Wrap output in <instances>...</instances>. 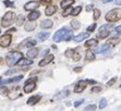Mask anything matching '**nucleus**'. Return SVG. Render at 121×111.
Wrapping results in <instances>:
<instances>
[{
	"instance_id": "obj_1",
	"label": "nucleus",
	"mask_w": 121,
	"mask_h": 111,
	"mask_svg": "<svg viewBox=\"0 0 121 111\" xmlns=\"http://www.w3.org/2000/svg\"><path fill=\"white\" fill-rule=\"evenodd\" d=\"M23 58V55L21 51H10L6 57V62L8 64V67H13L19 62L20 59Z\"/></svg>"
},
{
	"instance_id": "obj_2",
	"label": "nucleus",
	"mask_w": 121,
	"mask_h": 111,
	"mask_svg": "<svg viewBox=\"0 0 121 111\" xmlns=\"http://www.w3.org/2000/svg\"><path fill=\"white\" fill-rule=\"evenodd\" d=\"M121 17V9L117 8V9H112L110 10L107 14H106V20L108 22H117L119 21Z\"/></svg>"
},
{
	"instance_id": "obj_3",
	"label": "nucleus",
	"mask_w": 121,
	"mask_h": 111,
	"mask_svg": "<svg viewBox=\"0 0 121 111\" xmlns=\"http://www.w3.org/2000/svg\"><path fill=\"white\" fill-rule=\"evenodd\" d=\"M15 20V14L12 11H8L6 12V14L3 15L2 20H1V25L2 27H9L10 25H12V23Z\"/></svg>"
},
{
	"instance_id": "obj_4",
	"label": "nucleus",
	"mask_w": 121,
	"mask_h": 111,
	"mask_svg": "<svg viewBox=\"0 0 121 111\" xmlns=\"http://www.w3.org/2000/svg\"><path fill=\"white\" fill-rule=\"evenodd\" d=\"M69 32H70V31H69L67 27L60 28L59 31L55 33V35H54V40H55L56 43H59V42H61V40H63V39H65V35H67Z\"/></svg>"
},
{
	"instance_id": "obj_5",
	"label": "nucleus",
	"mask_w": 121,
	"mask_h": 111,
	"mask_svg": "<svg viewBox=\"0 0 121 111\" xmlns=\"http://www.w3.org/2000/svg\"><path fill=\"white\" fill-rule=\"evenodd\" d=\"M11 40H12V36L10 34H4L3 36L0 37V46L3 48L9 47L10 44H11Z\"/></svg>"
},
{
	"instance_id": "obj_6",
	"label": "nucleus",
	"mask_w": 121,
	"mask_h": 111,
	"mask_svg": "<svg viewBox=\"0 0 121 111\" xmlns=\"http://www.w3.org/2000/svg\"><path fill=\"white\" fill-rule=\"evenodd\" d=\"M38 7H39V2L38 1H30V2H27L24 6V9H25L26 11H34Z\"/></svg>"
},
{
	"instance_id": "obj_7",
	"label": "nucleus",
	"mask_w": 121,
	"mask_h": 111,
	"mask_svg": "<svg viewBox=\"0 0 121 111\" xmlns=\"http://www.w3.org/2000/svg\"><path fill=\"white\" fill-rule=\"evenodd\" d=\"M85 88H86V83H85V81H80V82L76 83L75 86H74V93H82Z\"/></svg>"
},
{
	"instance_id": "obj_8",
	"label": "nucleus",
	"mask_w": 121,
	"mask_h": 111,
	"mask_svg": "<svg viewBox=\"0 0 121 111\" xmlns=\"http://www.w3.org/2000/svg\"><path fill=\"white\" fill-rule=\"evenodd\" d=\"M36 88V83L35 82H30V83H26L25 85H24V93H26V94H30V93H32L34 90V89Z\"/></svg>"
},
{
	"instance_id": "obj_9",
	"label": "nucleus",
	"mask_w": 121,
	"mask_h": 111,
	"mask_svg": "<svg viewBox=\"0 0 121 111\" xmlns=\"http://www.w3.org/2000/svg\"><path fill=\"white\" fill-rule=\"evenodd\" d=\"M38 53H39V51H38L37 48H30V50L26 52V56H27V59H31L32 60V59L36 58L37 56H38Z\"/></svg>"
},
{
	"instance_id": "obj_10",
	"label": "nucleus",
	"mask_w": 121,
	"mask_h": 111,
	"mask_svg": "<svg viewBox=\"0 0 121 111\" xmlns=\"http://www.w3.org/2000/svg\"><path fill=\"white\" fill-rule=\"evenodd\" d=\"M54 58H55L54 55H48L47 57H45L43 60H40L39 63H38V65H39V67H44V65H46V64L50 63V62L54 60Z\"/></svg>"
},
{
	"instance_id": "obj_11",
	"label": "nucleus",
	"mask_w": 121,
	"mask_h": 111,
	"mask_svg": "<svg viewBox=\"0 0 121 111\" xmlns=\"http://www.w3.org/2000/svg\"><path fill=\"white\" fill-rule=\"evenodd\" d=\"M56 12H57V6H52V4L48 6L47 8H46V10H45V14L47 15V17H51V15H54Z\"/></svg>"
},
{
	"instance_id": "obj_12",
	"label": "nucleus",
	"mask_w": 121,
	"mask_h": 111,
	"mask_svg": "<svg viewBox=\"0 0 121 111\" xmlns=\"http://www.w3.org/2000/svg\"><path fill=\"white\" fill-rule=\"evenodd\" d=\"M36 28V23L35 21H28L26 24H24V30L26 32H32Z\"/></svg>"
},
{
	"instance_id": "obj_13",
	"label": "nucleus",
	"mask_w": 121,
	"mask_h": 111,
	"mask_svg": "<svg viewBox=\"0 0 121 111\" xmlns=\"http://www.w3.org/2000/svg\"><path fill=\"white\" fill-rule=\"evenodd\" d=\"M39 17H40V12L34 10V11L30 12V14L27 15V19H28V21H36Z\"/></svg>"
},
{
	"instance_id": "obj_14",
	"label": "nucleus",
	"mask_w": 121,
	"mask_h": 111,
	"mask_svg": "<svg viewBox=\"0 0 121 111\" xmlns=\"http://www.w3.org/2000/svg\"><path fill=\"white\" fill-rule=\"evenodd\" d=\"M40 100V96H38V95H35V96H32V97H30L27 99V105H31V106H34L36 105L38 101Z\"/></svg>"
},
{
	"instance_id": "obj_15",
	"label": "nucleus",
	"mask_w": 121,
	"mask_h": 111,
	"mask_svg": "<svg viewBox=\"0 0 121 111\" xmlns=\"http://www.w3.org/2000/svg\"><path fill=\"white\" fill-rule=\"evenodd\" d=\"M33 63V60H31V59H20L19 60V62H17V65L19 67H25V65H31V64Z\"/></svg>"
},
{
	"instance_id": "obj_16",
	"label": "nucleus",
	"mask_w": 121,
	"mask_h": 111,
	"mask_svg": "<svg viewBox=\"0 0 121 111\" xmlns=\"http://www.w3.org/2000/svg\"><path fill=\"white\" fill-rule=\"evenodd\" d=\"M54 25V22L51 20H44L40 23V27L42 28H51Z\"/></svg>"
},
{
	"instance_id": "obj_17",
	"label": "nucleus",
	"mask_w": 121,
	"mask_h": 111,
	"mask_svg": "<svg viewBox=\"0 0 121 111\" xmlns=\"http://www.w3.org/2000/svg\"><path fill=\"white\" fill-rule=\"evenodd\" d=\"M88 36H90V33H81V34H79V35H76L75 37H73V40L79 43V42H82L83 39L87 38Z\"/></svg>"
},
{
	"instance_id": "obj_18",
	"label": "nucleus",
	"mask_w": 121,
	"mask_h": 111,
	"mask_svg": "<svg viewBox=\"0 0 121 111\" xmlns=\"http://www.w3.org/2000/svg\"><path fill=\"white\" fill-rule=\"evenodd\" d=\"M108 49H109V45L108 44L101 45V46H99V48H97V49L94 51V53H104V52H106Z\"/></svg>"
},
{
	"instance_id": "obj_19",
	"label": "nucleus",
	"mask_w": 121,
	"mask_h": 111,
	"mask_svg": "<svg viewBox=\"0 0 121 111\" xmlns=\"http://www.w3.org/2000/svg\"><path fill=\"white\" fill-rule=\"evenodd\" d=\"M74 2H75V0H62L61 3H60V7L65 9V8H68V7H71Z\"/></svg>"
},
{
	"instance_id": "obj_20",
	"label": "nucleus",
	"mask_w": 121,
	"mask_h": 111,
	"mask_svg": "<svg viewBox=\"0 0 121 111\" xmlns=\"http://www.w3.org/2000/svg\"><path fill=\"white\" fill-rule=\"evenodd\" d=\"M85 59H86L87 61H93V60H95V53H94L92 50H86V52H85Z\"/></svg>"
},
{
	"instance_id": "obj_21",
	"label": "nucleus",
	"mask_w": 121,
	"mask_h": 111,
	"mask_svg": "<svg viewBox=\"0 0 121 111\" xmlns=\"http://www.w3.org/2000/svg\"><path fill=\"white\" fill-rule=\"evenodd\" d=\"M49 36H50V33H47V32H42V33H39L38 35H37V37H38V40H40V42H44V40H46V39H47Z\"/></svg>"
},
{
	"instance_id": "obj_22",
	"label": "nucleus",
	"mask_w": 121,
	"mask_h": 111,
	"mask_svg": "<svg viewBox=\"0 0 121 111\" xmlns=\"http://www.w3.org/2000/svg\"><path fill=\"white\" fill-rule=\"evenodd\" d=\"M23 78V75H19V76H17V77H12V78H8V80L3 81L2 82V85L3 84H8V83H12V82H19V81H21Z\"/></svg>"
},
{
	"instance_id": "obj_23",
	"label": "nucleus",
	"mask_w": 121,
	"mask_h": 111,
	"mask_svg": "<svg viewBox=\"0 0 121 111\" xmlns=\"http://www.w3.org/2000/svg\"><path fill=\"white\" fill-rule=\"evenodd\" d=\"M80 49L81 48H76V50H74L73 55H72V59H73V61H79L80 59H81V52H80Z\"/></svg>"
},
{
	"instance_id": "obj_24",
	"label": "nucleus",
	"mask_w": 121,
	"mask_h": 111,
	"mask_svg": "<svg viewBox=\"0 0 121 111\" xmlns=\"http://www.w3.org/2000/svg\"><path fill=\"white\" fill-rule=\"evenodd\" d=\"M97 44H98L97 39L92 38V39H88L87 42L85 43V47H95V46H97Z\"/></svg>"
},
{
	"instance_id": "obj_25",
	"label": "nucleus",
	"mask_w": 121,
	"mask_h": 111,
	"mask_svg": "<svg viewBox=\"0 0 121 111\" xmlns=\"http://www.w3.org/2000/svg\"><path fill=\"white\" fill-rule=\"evenodd\" d=\"M110 35V32L107 31V30H105V31H101L98 33V35H97V38L99 39H104V38H107L108 36Z\"/></svg>"
},
{
	"instance_id": "obj_26",
	"label": "nucleus",
	"mask_w": 121,
	"mask_h": 111,
	"mask_svg": "<svg viewBox=\"0 0 121 111\" xmlns=\"http://www.w3.org/2000/svg\"><path fill=\"white\" fill-rule=\"evenodd\" d=\"M81 11H82V7H81V6L75 7V8L72 9V11H71V15H73V17H76V15H79Z\"/></svg>"
},
{
	"instance_id": "obj_27",
	"label": "nucleus",
	"mask_w": 121,
	"mask_h": 111,
	"mask_svg": "<svg viewBox=\"0 0 121 111\" xmlns=\"http://www.w3.org/2000/svg\"><path fill=\"white\" fill-rule=\"evenodd\" d=\"M71 26H72L73 30H79V28L81 27V24H80V22L78 20H72V21H71Z\"/></svg>"
},
{
	"instance_id": "obj_28",
	"label": "nucleus",
	"mask_w": 121,
	"mask_h": 111,
	"mask_svg": "<svg viewBox=\"0 0 121 111\" xmlns=\"http://www.w3.org/2000/svg\"><path fill=\"white\" fill-rule=\"evenodd\" d=\"M24 15L23 14H20V15H17V26H21V25H23L24 24Z\"/></svg>"
},
{
	"instance_id": "obj_29",
	"label": "nucleus",
	"mask_w": 121,
	"mask_h": 111,
	"mask_svg": "<svg viewBox=\"0 0 121 111\" xmlns=\"http://www.w3.org/2000/svg\"><path fill=\"white\" fill-rule=\"evenodd\" d=\"M69 90H65V92H61L60 93V95H57L56 96V98L57 99H61V98H63V97H67L68 95H69Z\"/></svg>"
},
{
	"instance_id": "obj_30",
	"label": "nucleus",
	"mask_w": 121,
	"mask_h": 111,
	"mask_svg": "<svg viewBox=\"0 0 121 111\" xmlns=\"http://www.w3.org/2000/svg\"><path fill=\"white\" fill-rule=\"evenodd\" d=\"M108 44H110L111 46H116L119 44V38H110L108 39Z\"/></svg>"
},
{
	"instance_id": "obj_31",
	"label": "nucleus",
	"mask_w": 121,
	"mask_h": 111,
	"mask_svg": "<svg viewBox=\"0 0 121 111\" xmlns=\"http://www.w3.org/2000/svg\"><path fill=\"white\" fill-rule=\"evenodd\" d=\"M107 106V100L105 99V98H103V99H100V101H99V109H104L105 107Z\"/></svg>"
},
{
	"instance_id": "obj_32",
	"label": "nucleus",
	"mask_w": 121,
	"mask_h": 111,
	"mask_svg": "<svg viewBox=\"0 0 121 111\" xmlns=\"http://www.w3.org/2000/svg\"><path fill=\"white\" fill-rule=\"evenodd\" d=\"M94 20H98L100 17V11H99V9H94Z\"/></svg>"
},
{
	"instance_id": "obj_33",
	"label": "nucleus",
	"mask_w": 121,
	"mask_h": 111,
	"mask_svg": "<svg viewBox=\"0 0 121 111\" xmlns=\"http://www.w3.org/2000/svg\"><path fill=\"white\" fill-rule=\"evenodd\" d=\"M71 11H72V8L71 7H68V8L65 9V11H63V13H62V17H68L69 14H71Z\"/></svg>"
},
{
	"instance_id": "obj_34",
	"label": "nucleus",
	"mask_w": 121,
	"mask_h": 111,
	"mask_svg": "<svg viewBox=\"0 0 121 111\" xmlns=\"http://www.w3.org/2000/svg\"><path fill=\"white\" fill-rule=\"evenodd\" d=\"M36 43L37 42H35V40H33V39H31V40H25V44H26V46L27 47H33V46H35L36 45Z\"/></svg>"
},
{
	"instance_id": "obj_35",
	"label": "nucleus",
	"mask_w": 121,
	"mask_h": 111,
	"mask_svg": "<svg viewBox=\"0 0 121 111\" xmlns=\"http://www.w3.org/2000/svg\"><path fill=\"white\" fill-rule=\"evenodd\" d=\"M73 52H74L73 49H68L67 51H65V56L67 57V58H72V55H73Z\"/></svg>"
},
{
	"instance_id": "obj_36",
	"label": "nucleus",
	"mask_w": 121,
	"mask_h": 111,
	"mask_svg": "<svg viewBox=\"0 0 121 111\" xmlns=\"http://www.w3.org/2000/svg\"><path fill=\"white\" fill-rule=\"evenodd\" d=\"M3 3H4V6L8 7V8H13V6H14V3L12 2V1H10V0H4Z\"/></svg>"
},
{
	"instance_id": "obj_37",
	"label": "nucleus",
	"mask_w": 121,
	"mask_h": 111,
	"mask_svg": "<svg viewBox=\"0 0 121 111\" xmlns=\"http://www.w3.org/2000/svg\"><path fill=\"white\" fill-rule=\"evenodd\" d=\"M0 93H2L1 95H3V96H8L9 90L7 87H0Z\"/></svg>"
},
{
	"instance_id": "obj_38",
	"label": "nucleus",
	"mask_w": 121,
	"mask_h": 111,
	"mask_svg": "<svg viewBox=\"0 0 121 111\" xmlns=\"http://www.w3.org/2000/svg\"><path fill=\"white\" fill-rule=\"evenodd\" d=\"M96 110V105H90L84 109V111H95Z\"/></svg>"
},
{
	"instance_id": "obj_39",
	"label": "nucleus",
	"mask_w": 121,
	"mask_h": 111,
	"mask_svg": "<svg viewBox=\"0 0 121 111\" xmlns=\"http://www.w3.org/2000/svg\"><path fill=\"white\" fill-rule=\"evenodd\" d=\"M72 36H73V33L70 31L69 33L67 34V35H65V39H63V40H65V42H69V40L72 38Z\"/></svg>"
},
{
	"instance_id": "obj_40",
	"label": "nucleus",
	"mask_w": 121,
	"mask_h": 111,
	"mask_svg": "<svg viewBox=\"0 0 121 111\" xmlns=\"http://www.w3.org/2000/svg\"><path fill=\"white\" fill-rule=\"evenodd\" d=\"M116 81H117V78H116V77H112L110 81H108V82H107V86H112L113 84L116 83Z\"/></svg>"
},
{
	"instance_id": "obj_41",
	"label": "nucleus",
	"mask_w": 121,
	"mask_h": 111,
	"mask_svg": "<svg viewBox=\"0 0 121 111\" xmlns=\"http://www.w3.org/2000/svg\"><path fill=\"white\" fill-rule=\"evenodd\" d=\"M17 72H19V70H17V69H11V70H9V71H7L4 74H6V75H10V74H12V73H17Z\"/></svg>"
},
{
	"instance_id": "obj_42",
	"label": "nucleus",
	"mask_w": 121,
	"mask_h": 111,
	"mask_svg": "<svg viewBox=\"0 0 121 111\" xmlns=\"http://www.w3.org/2000/svg\"><path fill=\"white\" fill-rule=\"evenodd\" d=\"M83 102H84V99H79L78 101H75V102H74V107H75V108H78V107H79V106H81Z\"/></svg>"
},
{
	"instance_id": "obj_43",
	"label": "nucleus",
	"mask_w": 121,
	"mask_h": 111,
	"mask_svg": "<svg viewBox=\"0 0 121 111\" xmlns=\"http://www.w3.org/2000/svg\"><path fill=\"white\" fill-rule=\"evenodd\" d=\"M101 90V88L99 86H95V87H93V88L91 89V92L92 93H99Z\"/></svg>"
},
{
	"instance_id": "obj_44",
	"label": "nucleus",
	"mask_w": 121,
	"mask_h": 111,
	"mask_svg": "<svg viewBox=\"0 0 121 111\" xmlns=\"http://www.w3.org/2000/svg\"><path fill=\"white\" fill-rule=\"evenodd\" d=\"M95 28H96V24H92L87 27V32H94L95 31Z\"/></svg>"
},
{
	"instance_id": "obj_45",
	"label": "nucleus",
	"mask_w": 121,
	"mask_h": 111,
	"mask_svg": "<svg viewBox=\"0 0 121 111\" xmlns=\"http://www.w3.org/2000/svg\"><path fill=\"white\" fill-rule=\"evenodd\" d=\"M85 83H87V84H93V85H95V84H96V81H94V80H90V78H88V80L85 81Z\"/></svg>"
},
{
	"instance_id": "obj_46",
	"label": "nucleus",
	"mask_w": 121,
	"mask_h": 111,
	"mask_svg": "<svg viewBox=\"0 0 121 111\" xmlns=\"http://www.w3.org/2000/svg\"><path fill=\"white\" fill-rule=\"evenodd\" d=\"M73 71L75 73H80V72H82V68L81 67H78V68H75V69H73Z\"/></svg>"
},
{
	"instance_id": "obj_47",
	"label": "nucleus",
	"mask_w": 121,
	"mask_h": 111,
	"mask_svg": "<svg viewBox=\"0 0 121 111\" xmlns=\"http://www.w3.org/2000/svg\"><path fill=\"white\" fill-rule=\"evenodd\" d=\"M93 4H88L87 7H86V11H91V10H92V9H93Z\"/></svg>"
},
{
	"instance_id": "obj_48",
	"label": "nucleus",
	"mask_w": 121,
	"mask_h": 111,
	"mask_svg": "<svg viewBox=\"0 0 121 111\" xmlns=\"http://www.w3.org/2000/svg\"><path fill=\"white\" fill-rule=\"evenodd\" d=\"M15 31H17L15 28H12V30H9V31L7 32V34H10V35H11V34H12V32H15Z\"/></svg>"
},
{
	"instance_id": "obj_49",
	"label": "nucleus",
	"mask_w": 121,
	"mask_h": 111,
	"mask_svg": "<svg viewBox=\"0 0 121 111\" xmlns=\"http://www.w3.org/2000/svg\"><path fill=\"white\" fill-rule=\"evenodd\" d=\"M120 31H121V26H118V27H116V32L118 34H120Z\"/></svg>"
},
{
	"instance_id": "obj_50",
	"label": "nucleus",
	"mask_w": 121,
	"mask_h": 111,
	"mask_svg": "<svg viewBox=\"0 0 121 111\" xmlns=\"http://www.w3.org/2000/svg\"><path fill=\"white\" fill-rule=\"evenodd\" d=\"M106 27H107V26H100V27H99V32L105 31V30H106Z\"/></svg>"
},
{
	"instance_id": "obj_51",
	"label": "nucleus",
	"mask_w": 121,
	"mask_h": 111,
	"mask_svg": "<svg viewBox=\"0 0 121 111\" xmlns=\"http://www.w3.org/2000/svg\"><path fill=\"white\" fill-rule=\"evenodd\" d=\"M112 0H101V2H104V3H107V2H111Z\"/></svg>"
},
{
	"instance_id": "obj_52",
	"label": "nucleus",
	"mask_w": 121,
	"mask_h": 111,
	"mask_svg": "<svg viewBox=\"0 0 121 111\" xmlns=\"http://www.w3.org/2000/svg\"><path fill=\"white\" fill-rule=\"evenodd\" d=\"M1 62H2V58H1V57H0V63H1Z\"/></svg>"
},
{
	"instance_id": "obj_53",
	"label": "nucleus",
	"mask_w": 121,
	"mask_h": 111,
	"mask_svg": "<svg viewBox=\"0 0 121 111\" xmlns=\"http://www.w3.org/2000/svg\"><path fill=\"white\" fill-rule=\"evenodd\" d=\"M0 34H1V30H0Z\"/></svg>"
},
{
	"instance_id": "obj_54",
	"label": "nucleus",
	"mask_w": 121,
	"mask_h": 111,
	"mask_svg": "<svg viewBox=\"0 0 121 111\" xmlns=\"http://www.w3.org/2000/svg\"><path fill=\"white\" fill-rule=\"evenodd\" d=\"M42 1H43V0H42Z\"/></svg>"
}]
</instances>
